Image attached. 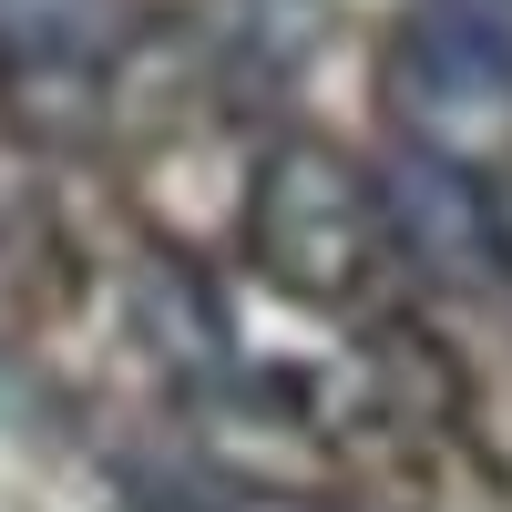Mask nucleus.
<instances>
[{
	"mask_svg": "<svg viewBox=\"0 0 512 512\" xmlns=\"http://www.w3.org/2000/svg\"><path fill=\"white\" fill-rule=\"evenodd\" d=\"M246 246H256V267H267V287L308 297V308L359 297L379 277V256H400L379 175H359V164L338 144H318V134L267 144V164H256V185H246Z\"/></svg>",
	"mask_w": 512,
	"mask_h": 512,
	"instance_id": "f257e3e1",
	"label": "nucleus"
},
{
	"mask_svg": "<svg viewBox=\"0 0 512 512\" xmlns=\"http://www.w3.org/2000/svg\"><path fill=\"white\" fill-rule=\"evenodd\" d=\"M379 205H390V246L431 287H492L502 277V195L472 185L451 144H390L379 154Z\"/></svg>",
	"mask_w": 512,
	"mask_h": 512,
	"instance_id": "f03ea898",
	"label": "nucleus"
},
{
	"mask_svg": "<svg viewBox=\"0 0 512 512\" xmlns=\"http://www.w3.org/2000/svg\"><path fill=\"white\" fill-rule=\"evenodd\" d=\"M379 82L410 123H431L420 144H461L512 113V31L482 11H420V21H400Z\"/></svg>",
	"mask_w": 512,
	"mask_h": 512,
	"instance_id": "7ed1b4c3",
	"label": "nucleus"
},
{
	"mask_svg": "<svg viewBox=\"0 0 512 512\" xmlns=\"http://www.w3.org/2000/svg\"><path fill=\"white\" fill-rule=\"evenodd\" d=\"M113 41H123L113 0H0V82L11 93H41V103L82 93Z\"/></svg>",
	"mask_w": 512,
	"mask_h": 512,
	"instance_id": "20e7f679",
	"label": "nucleus"
},
{
	"mask_svg": "<svg viewBox=\"0 0 512 512\" xmlns=\"http://www.w3.org/2000/svg\"><path fill=\"white\" fill-rule=\"evenodd\" d=\"M144 328H154V349L175 359V369L236 379V328H226L216 297L195 287V267H154V277H144Z\"/></svg>",
	"mask_w": 512,
	"mask_h": 512,
	"instance_id": "39448f33",
	"label": "nucleus"
},
{
	"mask_svg": "<svg viewBox=\"0 0 512 512\" xmlns=\"http://www.w3.org/2000/svg\"><path fill=\"white\" fill-rule=\"evenodd\" d=\"M216 512H328V502H277V492H226Z\"/></svg>",
	"mask_w": 512,
	"mask_h": 512,
	"instance_id": "423d86ee",
	"label": "nucleus"
},
{
	"mask_svg": "<svg viewBox=\"0 0 512 512\" xmlns=\"http://www.w3.org/2000/svg\"><path fill=\"white\" fill-rule=\"evenodd\" d=\"M502 267H512V195H502Z\"/></svg>",
	"mask_w": 512,
	"mask_h": 512,
	"instance_id": "0eeeda50",
	"label": "nucleus"
}]
</instances>
